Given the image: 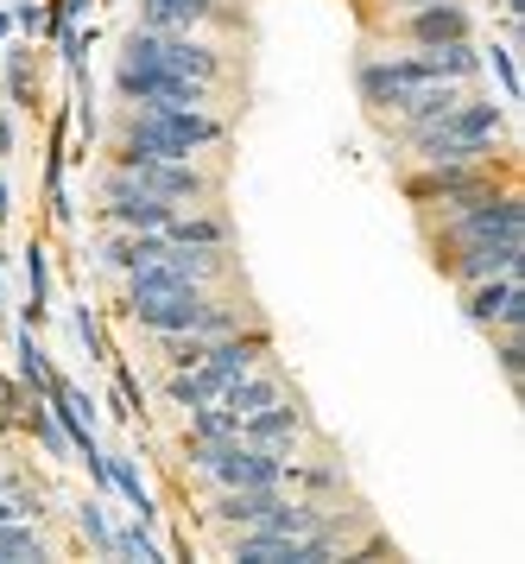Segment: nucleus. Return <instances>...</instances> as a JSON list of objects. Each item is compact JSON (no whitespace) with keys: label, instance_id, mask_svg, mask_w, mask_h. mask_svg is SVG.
Wrapping results in <instances>:
<instances>
[{"label":"nucleus","instance_id":"1","mask_svg":"<svg viewBox=\"0 0 525 564\" xmlns=\"http://www.w3.org/2000/svg\"><path fill=\"white\" fill-rule=\"evenodd\" d=\"M222 121H209L197 108H140L127 121V147L146 159H190L197 147H216Z\"/></svg>","mask_w":525,"mask_h":564},{"label":"nucleus","instance_id":"2","mask_svg":"<svg viewBox=\"0 0 525 564\" xmlns=\"http://www.w3.org/2000/svg\"><path fill=\"white\" fill-rule=\"evenodd\" d=\"M253 356H260L253 336H222V343H209L197 368H177L172 375V400L177 406H209V400H222L228 387L253 368Z\"/></svg>","mask_w":525,"mask_h":564},{"label":"nucleus","instance_id":"3","mask_svg":"<svg viewBox=\"0 0 525 564\" xmlns=\"http://www.w3.org/2000/svg\"><path fill=\"white\" fill-rule=\"evenodd\" d=\"M494 140H501V108L475 102V108H450L444 121L418 128V153L444 159V165H462V159H481Z\"/></svg>","mask_w":525,"mask_h":564},{"label":"nucleus","instance_id":"4","mask_svg":"<svg viewBox=\"0 0 525 564\" xmlns=\"http://www.w3.org/2000/svg\"><path fill=\"white\" fill-rule=\"evenodd\" d=\"M197 469L222 488H278L285 482V457L278 451H253L241 437H197Z\"/></svg>","mask_w":525,"mask_h":564},{"label":"nucleus","instance_id":"5","mask_svg":"<svg viewBox=\"0 0 525 564\" xmlns=\"http://www.w3.org/2000/svg\"><path fill=\"white\" fill-rule=\"evenodd\" d=\"M101 191H140V197H158V204H190V197H203V172H190L184 159H146L127 147L121 165L101 178Z\"/></svg>","mask_w":525,"mask_h":564},{"label":"nucleus","instance_id":"6","mask_svg":"<svg viewBox=\"0 0 525 564\" xmlns=\"http://www.w3.org/2000/svg\"><path fill=\"white\" fill-rule=\"evenodd\" d=\"M121 64L127 70H172V77H197L209 83L216 70H222V57L209 52V45H197V39H177V32H133L121 45Z\"/></svg>","mask_w":525,"mask_h":564},{"label":"nucleus","instance_id":"7","mask_svg":"<svg viewBox=\"0 0 525 564\" xmlns=\"http://www.w3.org/2000/svg\"><path fill=\"white\" fill-rule=\"evenodd\" d=\"M234 558H241V564H324V558H336V552H329V539H317V533H273V527H248V533L234 539Z\"/></svg>","mask_w":525,"mask_h":564},{"label":"nucleus","instance_id":"8","mask_svg":"<svg viewBox=\"0 0 525 564\" xmlns=\"http://www.w3.org/2000/svg\"><path fill=\"white\" fill-rule=\"evenodd\" d=\"M456 241H525V204L519 197H481L450 223Z\"/></svg>","mask_w":525,"mask_h":564},{"label":"nucleus","instance_id":"9","mask_svg":"<svg viewBox=\"0 0 525 564\" xmlns=\"http://www.w3.org/2000/svg\"><path fill=\"white\" fill-rule=\"evenodd\" d=\"M121 96H133L140 108H197L203 102V83L197 77H172V70H114Z\"/></svg>","mask_w":525,"mask_h":564},{"label":"nucleus","instance_id":"10","mask_svg":"<svg viewBox=\"0 0 525 564\" xmlns=\"http://www.w3.org/2000/svg\"><path fill=\"white\" fill-rule=\"evenodd\" d=\"M425 83H437L425 57H400V64H368V70H361V96L380 102V108H400L405 96L425 89Z\"/></svg>","mask_w":525,"mask_h":564},{"label":"nucleus","instance_id":"11","mask_svg":"<svg viewBox=\"0 0 525 564\" xmlns=\"http://www.w3.org/2000/svg\"><path fill=\"white\" fill-rule=\"evenodd\" d=\"M101 209H108V223H127L140 235H165L177 216V204H158V197H140V191H101Z\"/></svg>","mask_w":525,"mask_h":564},{"label":"nucleus","instance_id":"12","mask_svg":"<svg viewBox=\"0 0 525 564\" xmlns=\"http://www.w3.org/2000/svg\"><path fill=\"white\" fill-rule=\"evenodd\" d=\"M462 280H519V241H462Z\"/></svg>","mask_w":525,"mask_h":564},{"label":"nucleus","instance_id":"13","mask_svg":"<svg viewBox=\"0 0 525 564\" xmlns=\"http://www.w3.org/2000/svg\"><path fill=\"white\" fill-rule=\"evenodd\" d=\"M292 437H298V412L278 406V400L241 419V444H253V451H278V457H285V444H292Z\"/></svg>","mask_w":525,"mask_h":564},{"label":"nucleus","instance_id":"14","mask_svg":"<svg viewBox=\"0 0 525 564\" xmlns=\"http://www.w3.org/2000/svg\"><path fill=\"white\" fill-rule=\"evenodd\" d=\"M462 32H469V20H462V7H456V0L412 13V39H418V45H450V39H462Z\"/></svg>","mask_w":525,"mask_h":564},{"label":"nucleus","instance_id":"15","mask_svg":"<svg viewBox=\"0 0 525 564\" xmlns=\"http://www.w3.org/2000/svg\"><path fill=\"white\" fill-rule=\"evenodd\" d=\"M418 57L430 64V77H437V83H450V77H475V70H481V57L469 52V39H450V45H425Z\"/></svg>","mask_w":525,"mask_h":564},{"label":"nucleus","instance_id":"16","mask_svg":"<svg viewBox=\"0 0 525 564\" xmlns=\"http://www.w3.org/2000/svg\"><path fill=\"white\" fill-rule=\"evenodd\" d=\"M400 108H405V121H412V128H430V121H444V115L456 108V89H450V83H425V89H412Z\"/></svg>","mask_w":525,"mask_h":564},{"label":"nucleus","instance_id":"17","mask_svg":"<svg viewBox=\"0 0 525 564\" xmlns=\"http://www.w3.org/2000/svg\"><path fill=\"white\" fill-rule=\"evenodd\" d=\"M203 13H209V0H146L152 32H177V26H190V20H203Z\"/></svg>","mask_w":525,"mask_h":564},{"label":"nucleus","instance_id":"18","mask_svg":"<svg viewBox=\"0 0 525 564\" xmlns=\"http://www.w3.org/2000/svg\"><path fill=\"white\" fill-rule=\"evenodd\" d=\"M273 400H278V387L266 381V375H241V381L222 393V406H234L241 419H248V412H260V406H273Z\"/></svg>","mask_w":525,"mask_h":564},{"label":"nucleus","instance_id":"19","mask_svg":"<svg viewBox=\"0 0 525 564\" xmlns=\"http://www.w3.org/2000/svg\"><path fill=\"white\" fill-rule=\"evenodd\" d=\"M13 349H20V375H25V387H32V393L45 400V393H51V381H57V375H51V361H45V349L32 343V330H20V336H13Z\"/></svg>","mask_w":525,"mask_h":564},{"label":"nucleus","instance_id":"20","mask_svg":"<svg viewBox=\"0 0 525 564\" xmlns=\"http://www.w3.org/2000/svg\"><path fill=\"white\" fill-rule=\"evenodd\" d=\"M513 285H519V280H475V292H469V305H462V311H469V324H494Z\"/></svg>","mask_w":525,"mask_h":564},{"label":"nucleus","instance_id":"21","mask_svg":"<svg viewBox=\"0 0 525 564\" xmlns=\"http://www.w3.org/2000/svg\"><path fill=\"white\" fill-rule=\"evenodd\" d=\"M190 419H197V437H241V412L234 406H190Z\"/></svg>","mask_w":525,"mask_h":564},{"label":"nucleus","instance_id":"22","mask_svg":"<svg viewBox=\"0 0 525 564\" xmlns=\"http://www.w3.org/2000/svg\"><path fill=\"white\" fill-rule=\"evenodd\" d=\"M165 241H184V248H222L228 229H222V223H184V216H172Z\"/></svg>","mask_w":525,"mask_h":564},{"label":"nucleus","instance_id":"23","mask_svg":"<svg viewBox=\"0 0 525 564\" xmlns=\"http://www.w3.org/2000/svg\"><path fill=\"white\" fill-rule=\"evenodd\" d=\"M475 191H481L475 172H437V178L418 184V197H475Z\"/></svg>","mask_w":525,"mask_h":564},{"label":"nucleus","instance_id":"24","mask_svg":"<svg viewBox=\"0 0 525 564\" xmlns=\"http://www.w3.org/2000/svg\"><path fill=\"white\" fill-rule=\"evenodd\" d=\"M0 558H45V545H39V533H25V527H13V520H0Z\"/></svg>","mask_w":525,"mask_h":564},{"label":"nucleus","instance_id":"25","mask_svg":"<svg viewBox=\"0 0 525 564\" xmlns=\"http://www.w3.org/2000/svg\"><path fill=\"white\" fill-rule=\"evenodd\" d=\"M114 552H121V558H140V564L158 558V545H152L146 520H140V527H114Z\"/></svg>","mask_w":525,"mask_h":564},{"label":"nucleus","instance_id":"26","mask_svg":"<svg viewBox=\"0 0 525 564\" xmlns=\"http://www.w3.org/2000/svg\"><path fill=\"white\" fill-rule=\"evenodd\" d=\"M25 273H32V305H25V317H45V299H51V285H45V248H25Z\"/></svg>","mask_w":525,"mask_h":564},{"label":"nucleus","instance_id":"27","mask_svg":"<svg viewBox=\"0 0 525 564\" xmlns=\"http://www.w3.org/2000/svg\"><path fill=\"white\" fill-rule=\"evenodd\" d=\"M76 520H83V533L96 539L101 552H114V527H108V513H101L96 501H83V508H76Z\"/></svg>","mask_w":525,"mask_h":564},{"label":"nucleus","instance_id":"28","mask_svg":"<svg viewBox=\"0 0 525 564\" xmlns=\"http://www.w3.org/2000/svg\"><path fill=\"white\" fill-rule=\"evenodd\" d=\"M32 425H39V437H45V451H51V457H70V437H64V425H57V419L32 412Z\"/></svg>","mask_w":525,"mask_h":564},{"label":"nucleus","instance_id":"29","mask_svg":"<svg viewBox=\"0 0 525 564\" xmlns=\"http://www.w3.org/2000/svg\"><path fill=\"white\" fill-rule=\"evenodd\" d=\"M7 83H13V96H20V102H32V70H25V52H13V64H7Z\"/></svg>","mask_w":525,"mask_h":564},{"label":"nucleus","instance_id":"30","mask_svg":"<svg viewBox=\"0 0 525 564\" xmlns=\"http://www.w3.org/2000/svg\"><path fill=\"white\" fill-rule=\"evenodd\" d=\"M494 324H513V330L525 324V285H513V292H506V305H501V317H494Z\"/></svg>","mask_w":525,"mask_h":564},{"label":"nucleus","instance_id":"31","mask_svg":"<svg viewBox=\"0 0 525 564\" xmlns=\"http://www.w3.org/2000/svg\"><path fill=\"white\" fill-rule=\"evenodd\" d=\"M70 317H76V336H83V349H89V356H101V336H96V317H89V311H83V305H76Z\"/></svg>","mask_w":525,"mask_h":564},{"label":"nucleus","instance_id":"32","mask_svg":"<svg viewBox=\"0 0 525 564\" xmlns=\"http://www.w3.org/2000/svg\"><path fill=\"white\" fill-rule=\"evenodd\" d=\"M494 77H501L506 96H519V70H513V52H494Z\"/></svg>","mask_w":525,"mask_h":564},{"label":"nucleus","instance_id":"33","mask_svg":"<svg viewBox=\"0 0 525 564\" xmlns=\"http://www.w3.org/2000/svg\"><path fill=\"white\" fill-rule=\"evenodd\" d=\"M405 7H412V13H425V7H444V0H405Z\"/></svg>","mask_w":525,"mask_h":564},{"label":"nucleus","instance_id":"34","mask_svg":"<svg viewBox=\"0 0 525 564\" xmlns=\"http://www.w3.org/2000/svg\"><path fill=\"white\" fill-rule=\"evenodd\" d=\"M501 7H506V13H513V20H519V13H525V0H501Z\"/></svg>","mask_w":525,"mask_h":564},{"label":"nucleus","instance_id":"35","mask_svg":"<svg viewBox=\"0 0 525 564\" xmlns=\"http://www.w3.org/2000/svg\"><path fill=\"white\" fill-rule=\"evenodd\" d=\"M0 223H7V178H0Z\"/></svg>","mask_w":525,"mask_h":564},{"label":"nucleus","instance_id":"36","mask_svg":"<svg viewBox=\"0 0 525 564\" xmlns=\"http://www.w3.org/2000/svg\"><path fill=\"white\" fill-rule=\"evenodd\" d=\"M7 26H13V20H7V13H0V39H7Z\"/></svg>","mask_w":525,"mask_h":564},{"label":"nucleus","instance_id":"37","mask_svg":"<svg viewBox=\"0 0 525 564\" xmlns=\"http://www.w3.org/2000/svg\"><path fill=\"white\" fill-rule=\"evenodd\" d=\"M0 495H7V482H0Z\"/></svg>","mask_w":525,"mask_h":564}]
</instances>
